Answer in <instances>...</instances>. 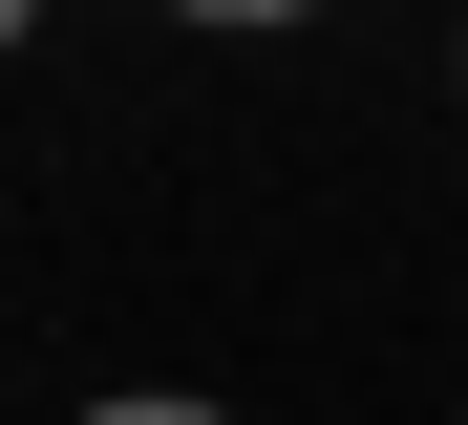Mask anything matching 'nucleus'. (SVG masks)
Returning a JSON list of instances; mask_svg holds the SVG:
<instances>
[{
  "mask_svg": "<svg viewBox=\"0 0 468 425\" xmlns=\"http://www.w3.org/2000/svg\"><path fill=\"white\" fill-rule=\"evenodd\" d=\"M86 425H234V404H171V383H128V404H86Z\"/></svg>",
  "mask_w": 468,
  "mask_h": 425,
  "instance_id": "f257e3e1",
  "label": "nucleus"
},
{
  "mask_svg": "<svg viewBox=\"0 0 468 425\" xmlns=\"http://www.w3.org/2000/svg\"><path fill=\"white\" fill-rule=\"evenodd\" d=\"M22 22H43V0H0V64H22Z\"/></svg>",
  "mask_w": 468,
  "mask_h": 425,
  "instance_id": "7ed1b4c3",
  "label": "nucleus"
},
{
  "mask_svg": "<svg viewBox=\"0 0 468 425\" xmlns=\"http://www.w3.org/2000/svg\"><path fill=\"white\" fill-rule=\"evenodd\" d=\"M171 22H320V0H171Z\"/></svg>",
  "mask_w": 468,
  "mask_h": 425,
  "instance_id": "f03ea898",
  "label": "nucleus"
}]
</instances>
